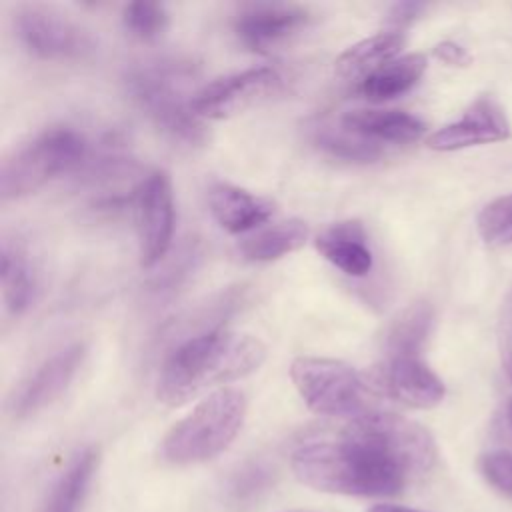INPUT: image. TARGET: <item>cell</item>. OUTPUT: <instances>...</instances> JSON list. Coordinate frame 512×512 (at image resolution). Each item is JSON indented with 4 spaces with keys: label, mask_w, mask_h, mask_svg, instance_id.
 Returning a JSON list of instances; mask_svg holds the SVG:
<instances>
[{
    "label": "cell",
    "mask_w": 512,
    "mask_h": 512,
    "mask_svg": "<svg viewBox=\"0 0 512 512\" xmlns=\"http://www.w3.org/2000/svg\"><path fill=\"white\" fill-rule=\"evenodd\" d=\"M508 420H510V426H512V400L508 404Z\"/></svg>",
    "instance_id": "obj_34"
},
{
    "label": "cell",
    "mask_w": 512,
    "mask_h": 512,
    "mask_svg": "<svg viewBox=\"0 0 512 512\" xmlns=\"http://www.w3.org/2000/svg\"><path fill=\"white\" fill-rule=\"evenodd\" d=\"M208 206L218 226L230 234L260 228L274 214L272 200L228 182H216L210 186Z\"/></svg>",
    "instance_id": "obj_15"
},
{
    "label": "cell",
    "mask_w": 512,
    "mask_h": 512,
    "mask_svg": "<svg viewBox=\"0 0 512 512\" xmlns=\"http://www.w3.org/2000/svg\"><path fill=\"white\" fill-rule=\"evenodd\" d=\"M294 476L320 492L344 496H394L408 472L372 438L346 424L334 440H314L292 454Z\"/></svg>",
    "instance_id": "obj_1"
},
{
    "label": "cell",
    "mask_w": 512,
    "mask_h": 512,
    "mask_svg": "<svg viewBox=\"0 0 512 512\" xmlns=\"http://www.w3.org/2000/svg\"><path fill=\"white\" fill-rule=\"evenodd\" d=\"M424 10H426V4H420V2H398L388 10L386 20L394 26V30L400 32L402 28L412 24Z\"/></svg>",
    "instance_id": "obj_32"
},
{
    "label": "cell",
    "mask_w": 512,
    "mask_h": 512,
    "mask_svg": "<svg viewBox=\"0 0 512 512\" xmlns=\"http://www.w3.org/2000/svg\"><path fill=\"white\" fill-rule=\"evenodd\" d=\"M132 210L140 266L152 268L164 260L174 240L176 206L168 172L152 170L140 180L134 188Z\"/></svg>",
    "instance_id": "obj_8"
},
{
    "label": "cell",
    "mask_w": 512,
    "mask_h": 512,
    "mask_svg": "<svg viewBox=\"0 0 512 512\" xmlns=\"http://www.w3.org/2000/svg\"><path fill=\"white\" fill-rule=\"evenodd\" d=\"M434 324V308L426 300H418L404 308L388 326L384 338L386 358L420 356Z\"/></svg>",
    "instance_id": "obj_21"
},
{
    "label": "cell",
    "mask_w": 512,
    "mask_h": 512,
    "mask_svg": "<svg viewBox=\"0 0 512 512\" xmlns=\"http://www.w3.org/2000/svg\"><path fill=\"white\" fill-rule=\"evenodd\" d=\"M426 56L420 52L394 58L360 80L358 92L370 102H386L412 90L426 72Z\"/></svg>",
    "instance_id": "obj_18"
},
{
    "label": "cell",
    "mask_w": 512,
    "mask_h": 512,
    "mask_svg": "<svg viewBox=\"0 0 512 512\" xmlns=\"http://www.w3.org/2000/svg\"><path fill=\"white\" fill-rule=\"evenodd\" d=\"M404 34L398 30H386L372 34L352 46H348L336 58V72L342 76H362L376 72L384 64L392 62L404 46Z\"/></svg>",
    "instance_id": "obj_20"
},
{
    "label": "cell",
    "mask_w": 512,
    "mask_h": 512,
    "mask_svg": "<svg viewBox=\"0 0 512 512\" xmlns=\"http://www.w3.org/2000/svg\"><path fill=\"white\" fill-rule=\"evenodd\" d=\"M374 386L410 408H434L446 394L440 376L420 356L386 358L374 376Z\"/></svg>",
    "instance_id": "obj_13"
},
{
    "label": "cell",
    "mask_w": 512,
    "mask_h": 512,
    "mask_svg": "<svg viewBox=\"0 0 512 512\" xmlns=\"http://www.w3.org/2000/svg\"><path fill=\"white\" fill-rule=\"evenodd\" d=\"M314 144L328 156L352 164H372L384 156V146L376 144L350 128H346L340 120L338 124L322 122L314 126L312 132Z\"/></svg>",
    "instance_id": "obj_25"
},
{
    "label": "cell",
    "mask_w": 512,
    "mask_h": 512,
    "mask_svg": "<svg viewBox=\"0 0 512 512\" xmlns=\"http://www.w3.org/2000/svg\"><path fill=\"white\" fill-rule=\"evenodd\" d=\"M350 422L376 440L410 478L426 474L436 462V444L430 432L414 420L394 412L366 410Z\"/></svg>",
    "instance_id": "obj_10"
},
{
    "label": "cell",
    "mask_w": 512,
    "mask_h": 512,
    "mask_svg": "<svg viewBox=\"0 0 512 512\" xmlns=\"http://www.w3.org/2000/svg\"><path fill=\"white\" fill-rule=\"evenodd\" d=\"M288 512H310V510H288Z\"/></svg>",
    "instance_id": "obj_35"
},
{
    "label": "cell",
    "mask_w": 512,
    "mask_h": 512,
    "mask_svg": "<svg viewBox=\"0 0 512 512\" xmlns=\"http://www.w3.org/2000/svg\"><path fill=\"white\" fill-rule=\"evenodd\" d=\"M312 20V12L298 4H250L234 18L238 42L252 52H268L286 42Z\"/></svg>",
    "instance_id": "obj_12"
},
{
    "label": "cell",
    "mask_w": 512,
    "mask_h": 512,
    "mask_svg": "<svg viewBox=\"0 0 512 512\" xmlns=\"http://www.w3.org/2000/svg\"><path fill=\"white\" fill-rule=\"evenodd\" d=\"M0 282L6 310L14 316L26 312L34 296V272L26 250L8 238L2 242Z\"/></svg>",
    "instance_id": "obj_22"
},
{
    "label": "cell",
    "mask_w": 512,
    "mask_h": 512,
    "mask_svg": "<svg viewBox=\"0 0 512 512\" xmlns=\"http://www.w3.org/2000/svg\"><path fill=\"white\" fill-rule=\"evenodd\" d=\"M510 136V124L498 102L488 96L474 100L466 112L440 130H436L426 144L438 152H454L470 146L492 144Z\"/></svg>",
    "instance_id": "obj_14"
},
{
    "label": "cell",
    "mask_w": 512,
    "mask_h": 512,
    "mask_svg": "<svg viewBox=\"0 0 512 512\" xmlns=\"http://www.w3.org/2000/svg\"><path fill=\"white\" fill-rule=\"evenodd\" d=\"M86 358V344L72 342L52 356L42 360L10 394L8 398V414L14 420H24L44 410L52 402H56Z\"/></svg>",
    "instance_id": "obj_11"
},
{
    "label": "cell",
    "mask_w": 512,
    "mask_h": 512,
    "mask_svg": "<svg viewBox=\"0 0 512 512\" xmlns=\"http://www.w3.org/2000/svg\"><path fill=\"white\" fill-rule=\"evenodd\" d=\"M14 30L20 44L42 60H84L96 48L84 26L46 4L20 6L14 12Z\"/></svg>",
    "instance_id": "obj_7"
},
{
    "label": "cell",
    "mask_w": 512,
    "mask_h": 512,
    "mask_svg": "<svg viewBox=\"0 0 512 512\" xmlns=\"http://www.w3.org/2000/svg\"><path fill=\"white\" fill-rule=\"evenodd\" d=\"M282 74L272 66H254L202 86L194 98V112L202 120H224L250 110L282 88Z\"/></svg>",
    "instance_id": "obj_9"
},
{
    "label": "cell",
    "mask_w": 512,
    "mask_h": 512,
    "mask_svg": "<svg viewBox=\"0 0 512 512\" xmlns=\"http://www.w3.org/2000/svg\"><path fill=\"white\" fill-rule=\"evenodd\" d=\"M198 66L180 56H160L132 64L124 88L134 106L172 142L198 148L206 144V122L194 112Z\"/></svg>",
    "instance_id": "obj_3"
},
{
    "label": "cell",
    "mask_w": 512,
    "mask_h": 512,
    "mask_svg": "<svg viewBox=\"0 0 512 512\" xmlns=\"http://www.w3.org/2000/svg\"><path fill=\"white\" fill-rule=\"evenodd\" d=\"M308 236V224L304 220L290 218L244 238L238 246V252L248 262H272L302 248Z\"/></svg>",
    "instance_id": "obj_19"
},
{
    "label": "cell",
    "mask_w": 512,
    "mask_h": 512,
    "mask_svg": "<svg viewBox=\"0 0 512 512\" xmlns=\"http://www.w3.org/2000/svg\"><path fill=\"white\" fill-rule=\"evenodd\" d=\"M246 418V396L236 388H218L178 420L160 444L174 466L200 464L224 452Z\"/></svg>",
    "instance_id": "obj_4"
},
{
    "label": "cell",
    "mask_w": 512,
    "mask_h": 512,
    "mask_svg": "<svg viewBox=\"0 0 512 512\" xmlns=\"http://www.w3.org/2000/svg\"><path fill=\"white\" fill-rule=\"evenodd\" d=\"M290 378L304 404L322 416H358L364 410V380L346 362L320 356H298Z\"/></svg>",
    "instance_id": "obj_6"
},
{
    "label": "cell",
    "mask_w": 512,
    "mask_h": 512,
    "mask_svg": "<svg viewBox=\"0 0 512 512\" xmlns=\"http://www.w3.org/2000/svg\"><path fill=\"white\" fill-rule=\"evenodd\" d=\"M480 472L500 494L512 498V452L496 450L480 458Z\"/></svg>",
    "instance_id": "obj_29"
},
{
    "label": "cell",
    "mask_w": 512,
    "mask_h": 512,
    "mask_svg": "<svg viewBox=\"0 0 512 512\" xmlns=\"http://www.w3.org/2000/svg\"><path fill=\"white\" fill-rule=\"evenodd\" d=\"M170 16L166 8L158 2H130L122 10V26L124 30L140 40V42H154L158 40L168 28Z\"/></svg>",
    "instance_id": "obj_26"
},
{
    "label": "cell",
    "mask_w": 512,
    "mask_h": 512,
    "mask_svg": "<svg viewBox=\"0 0 512 512\" xmlns=\"http://www.w3.org/2000/svg\"><path fill=\"white\" fill-rule=\"evenodd\" d=\"M368 512H424V510H414V508H406V506H398V504H376Z\"/></svg>",
    "instance_id": "obj_33"
},
{
    "label": "cell",
    "mask_w": 512,
    "mask_h": 512,
    "mask_svg": "<svg viewBox=\"0 0 512 512\" xmlns=\"http://www.w3.org/2000/svg\"><path fill=\"white\" fill-rule=\"evenodd\" d=\"M266 346L252 334L214 328L184 338L164 360L156 396L166 406H182L206 392L256 372Z\"/></svg>",
    "instance_id": "obj_2"
},
{
    "label": "cell",
    "mask_w": 512,
    "mask_h": 512,
    "mask_svg": "<svg viewBox=\"0 0 512 512\" xmlns=\"http://www.w3.org/2000/svg\"><path fill=\"white\" fill-rule=\"evenodd\" d=\"M340 122L352 132L376 144H410L424 136L426 124L404 110L356 108L340 116Z\"/></svg>",
    "instance_id": "obj_17"
},
{
    "label": "cell",
    "mask_w": 512,
    "mask_h": 512,
    "mask_svg": "<svg viewBox=\"0 0 512 512\" xmlns=\"http://www.w3.org/2000/svg\"><path fill=\"white\" fill-rule=\"evenodd\" d=\"M98 450H82L52 486L42 512H76L98 468Z\"/></svg>",
    "instance_id": "obj_23"
},
{
    "label": "cell",
    "mask_w": 512,
    "mask_h": 512,
    "mask_svg": "<svg viewBox=\"0 0 512 512\" xmlns=\"http://www.w3.org/2000/svg\"><path fill=\"white\" fill-rule=\"evenodd\" d=\"M272 484L274 468L264 460H248L224 480L220 502L226 510L244 512L258 504Z\"/></svg>",
    "instance_id": "obj_24"
},
{
    "label": "cell",
    "mask_w": 512,
    "mask_h": 512,
    "mask_svg": "<svg viewBox=\"0 0 512 512\" xmlns=\"http://www.w3.org/2000/svg\"><path fill=\"white\" fill-rule=\"evenodd\" d=\"M314 244L324 260L346 276L362 278L374 266L368 234L358 220H342L328 226L316 236Z\"/></svg>",
    "instance_id": "obj_16"
},
{
    "label": "cell",
    "mask_w": 512,
    "mask_h": 512,
    "mask_svg": "<svg viewBox=\"0 0 512 512\" xmlns=\"http://www.w3.org/2000/svg\"><path fill=\"white\" fill-rule=\"evenodd\" d=\"M88 140L72 126H50L18 146L0 170L2 200H18L60 174L80 168L88 154Z\"/></svg>",
    "instance_id": "obj_5"
},
{
    "label": "cell",
    "mask_w": 512,
    "mask_h": 512,
    "mask_svg": "<svg viewBox=\"0 0 512 512\" xmlns=\"http://www.w3.org/2000/svg\"><path fill=\"white\" fill-rule=\"evenodd\" d=\"M498 350L502 368L512 380V288L506 294L498 316Z\"/></svg>",
    "instance_id": "obj_30"
},
{
    "label": "cell",
    "mask_w": 512,
    "mask_h": 512,
    "mask_svg": "<svg viewBox=\"0 0 512 512\" xmlns=\"http://www.w3.org/2000/svg\"><path fill=\"white\" fill-rule=\"evenodd\" d=\"M434 58H438L444 64L450 66H468L472 62V56L468 54V50L464 46H460L454 40H442L432 48Z\"/></svg>",
    "instance_id": "obj_31"
},
{
    "label": "cell",
    "mask_w": 512,
    "mask_h": 512,
    "mask_svg": "<svg viewBox=\"0 0 512 512\" xmlns=\"http://www.w3.org/2000/svg\"><path fill=\"white\" fill-rule=\"evenodd\" d=\"M200 258V252L196 248V244H190L182 250V254L170 264L166 266V270L156 276L150 282V294L154 298H166L172 296L190 276V272L196 268V262Z\"/></svg>",
    "instance_id": "obj_28"
},
{
    "label": "cell",
    "mask_w": 512,
    "mask_h": 512,
    "mask_svg": "<svg viewBox=\"0 0 512 512\" xmlns=\"http://www.w3.org/2000/svg\"><path fill=\"white\" fill-rule=\"evenodd\" d=\"M480 238L490 246L512 244V192L488 202L476 218Z\"/></svg>",
    "instance_id": "obj_27"
}]
</instances>
